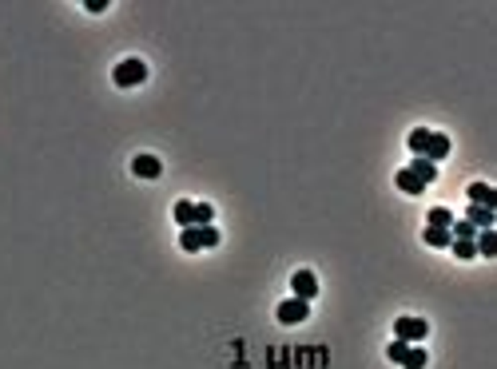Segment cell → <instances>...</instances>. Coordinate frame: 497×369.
I'll use <instances>...</instances> for the list:
<instances>
[{
  "instance_id": "cell-1",
  "label": "cell",
  "mask_w": 497,
  "mask_h": 369,
  "mask_svg": "<svg viewBox=\"0 0 497 369\" xmlns=\"http://www.w3.org/2000/svg\"><path fill=\"white\" fill-rule=\"evenodd\" d=\"M179 246L195 255V250H203V246H219V230L215 226H183L179 230Z\"/></svg>"
},
{
  "instance_id": "cell-2",
  "label": "cell",
  "mask_w": 497,
  "mask_h": 369,
  "mask_svg": "<svg viewBox=\"0 0 497 369\" xmlns=\"http://www.w3.org/2000/svg\"><path fill=\"white\" fill-rule=\"evenodd\" d=\"M112 80H115V88H135V83L147 80V64L135 60V56H131V60H120L112 72Z\"/></svg>"
},
{
  "instance_id": "cell-3",
  "label": "cell",
  "mask_w": 497,
  "mask_h": 369,
  "mask_svg": "<svg viewBox=\"0 0 497 369\" xmlns=\"http://www.w3.org/2000/svg\"><path fill=\"white\" fill-rule=\"evenodd\" d=\"M430 334V326L422 318H398L394 321V337H402L406 346H414V341H422V337Z\"/></svg>"
},
{
  "instance_id": "cell-4",
  "label": "cell",
  "mask_w": 497,
  "mask_h": 369,
  "mask_svg": "<svg viewBox=\"0 0 497 369\" xmlns=\"http://www.w3.org/2000/svg\"><path fill=\"white\" fill-rule=\"evenodd\" d=\"M279 321L283 326H299V321H306V314H310V302H303V298H287V302H279Z\"/></svg>"
},
{
  "instance_id": "cell-5",
  "label": "cell",
  "mask_w": 497,
  "mask_h": 369,
  "mask_svg": "<svg viewBox=\"0 0 497 369\" xmlns=\"http://www.w3.org/2000/svg\"><path fill=\"white\" fill-rule=\"evenodd\" d=\"M290 290H294V298L310 302V298L319 294V278H315L310 270H299V274H290Z\"/></svg>"
},
{
  "instance_id": "cell-6",
  "label": "cell",
  "mask_w": 497,
  "mask_h": 369,
  "mask_svg": "<svg viewBox=\"0 0 497 369\" xmlns=\"http://www.w3.org/2000/svg\"><path fill=\"white\" fill-rule=\"evenodd\" d=\"M131 171H135V179H160L163 163L156 159V155H135V159H131Z\"/></svg>"
},
{
  "instance_id": "cell-7",
  "label": "cell",
  "mask_w": 497,
  "mask_h": 369,
  "mask_svg": "<svg viewBox=\"0 0 497 369\" xmlns=\"http://www.w3.org/2000/svg\"><path fill=\"white\" fill-rule=\"evenodd\" d=\"M469 203H473V207H485V210H497V191L489 183H473V187H469Z\"/></svg>"
},
{
  "instance_id": "cell-8",
  "label": "cell",
  "mask_w": 497,
  "mask_h": 369,
  "mask_svg": "<svg viewBox=\"0 0 497 369\" xmlns=\"http://www.w3.org/2000/svg\"><path fill=\"white\" fill-rule=\"evenodd\" d=\"M446 155H449V135H446V131H430V147H426V155H422V159L438 163V159H446Z\"/></svg>"
},
{
  "instance_id": "cell-9",
  "label": "cell",
  "mask_w": 497,
  "mask_h": 369,
  "mask_svg": "<svg viewBox=\"0 0 497 369\" xmlns=\"http://www.w3.org/2000/svg\"><path fill=\"white\" fill-rule=\"evenodd\" d=\"M406 171H410L414 179H422V183L430 187L433 179H438V163H430V159H422V155H418V159L410 163V167H406Z\"/></svg>"
},
{
  "instance_id": "cell-10",
  "label": "cell",
  "mask_w": 497,
  "mask_h": 369,
  "mask_svg": "<svg viewBox=\"0 0 497 369\" xmlns=\"http://www.w3.org/2000/svg\"><path fill=\"white\" fill-rule=\"evenodd\" d=\"M465 223H469V226H478V230H494V210H485V207H469V210H465Z\"/></svg>"
},
{
  "instance_id": "cell-11",
  "label": "cell",
  "mask_w": 497,
  "mask_h": 369,
  "mask_svg": "<svg viewBox=\"0 0 497 369\" xmlns=\"http://www.w3.org/2000/svg\"><path fill=\"white\" fill-rule=\"evenodd\" d=\"M394 183H398V191H406V195H422V191H426V183H422V179H414L406 167L394 175Z\"/></svg>"
},
{
  "instance_id": "cell-12",
  "label": "cell",
  "mask_w": 497,
  "mask_h": 369,
  "mask_svg": "<svg viewBox=\"0 0 497 369\" xmlns=\"http://www.w3.org/2000/svg\"><path fill=\"white\" fill-rule=\"evenodd\" d=\"M171 215H176L179 230H183V226H195V203H187V199H179L176 207H171Z\"/></svg>"
},
{
  "instance_id": "cell-13",
  "label": "cell",
  "mask_w": 497,
  "mask_h": 369,
  "mask_svg": "<svg viewBox=\"0 0 497 369\" xmlns=\"http://www.w3.org/2000/svg\"><path fill=\"white\" fill-rule=\"evenodd\" d=\"M422 242L426 246H433V250H442V246H449V230H442V226H426V235H422Z\"/></svg>"
},
{
  "instance_id": "cell-14",
  "label": "cell",
  "mask_w": 497,
  "mask_h": 369,
  "mask_svg": "<svg viewBox=\"0 0 497 369\" xmlns=\"http://www.w3.org/2000/svg\"><path fill=\"white\" fill-rule=\"evenodd\" d=\"M473 246H478V255L494 258V255H497V235H494V230H478V239H473Z\"/></svg>"
},
{
  "instance_id": "cell-15",
  "label": "cell",
  "mask_w": 497,
  "mask_h": 369,
  "mask_svg": "<svg viewBox=\"0 0 497 369\" xmlns=\"http://www.w3.org/2000/svg\"><path fill=\"white\" fill-rule=\"evenodd\" d=\"M426 361H430V357H426V350H422V346H410V350H406V357H402V369H426Z\"/></svg>"
},
{
  "instance_id": "cell-16",
  "label": "cell",
  "mask_w": 497,
  "mask_h": 369,
  "mask_svg": "<svg viewBox=\"0 0 497 369\" xmlns=\"http://www.w3.org/2000/svg\"><path fill=\"white\" fill-rule=\"evenodd\" d=\"M406 143H410V151H414V155H426V147H430V131H426V128H414Z\"/></svg>"
},
{
  "instance_id": "cell-17",
  "label": "cell",
  "mask_w": 497,
  "mask_h": 369,
  "mask_svg": "<svg viewBox=\"0 0 497 369\" xmlns=\"http://www.w3.org/2000/svg\"><path fill=\"white\" fill-rule=\"evenodd\" d=\"M449 246H453V255H458V258H473V255H478V246H473V239H453Z\"/></svg>"
},
{
  "instance_id": "cell-18",
  "label": "cell",
  "mask_w": 497,
  "mask_h": 369,
  "mask_svg": "<svg viewBox=\"0 0 497 369\" xmlns=\"http://www.w3.org/2000/svg\"><path fill=\"white\" fill-rule=\"evenodd\" d=\"M449 223H453V215H449L446 207H433V210H430V226H442V230H449Z\"/></svg>"
},
{
  "instance_id": "cell-19",
  "label": "cell",
  "mask_w": 497,
  "mask_h": 369,
  "mask_svg": "<svg viewBox=\"0 0 497 369\" xmlns=\"http://www.w3.org/2000/svg\"><path fill=\"white\" fill-rule=\"evenodd\" d=\"M406 350H410V346H406L402 337H394V341L386 346V357H390V361H398V366H402V357H406Z\"/></svg>"
},
{
  "instance_id": "cell-20",
  "label": "cell",
  "mask_w": 497,
  "mask_h": 369,
  "mask_svg": "<svg viewBox=\"0 0 497 369\" xmlns=\"http://www.w3.org/2000/svg\"><path fill=\"white\" fill-rule=\"evenodd\" d=\"M211 219H215L211 203H195V226H211Z\"/></svg>"
}]
</instances>
